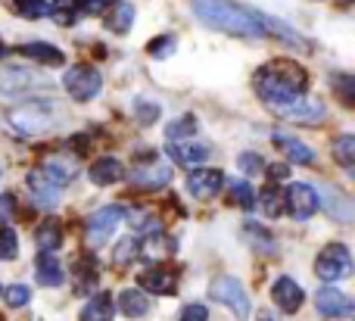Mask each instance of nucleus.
Here are the masks:
<instances>
[{"label": "nucleus", "instance_id": "f257e3e1", "mask_svg": "<svg viewBox=\"0 0 355 321\" xmlns=\"http://www.w3.org/2000/svg\"><path fill=\"white\" fill-rule=\"evenodd\" d=\"M196 19L202 25L215 31H227V35L237 37H265V35H277L287 44H302V37L296 31H290L284 22L265 16V12H256L243 3H234V0H190Z\"/></svg>", "mask_w": 355, "mask_h": 321}, {"label": "nucleus", "instance_id": "f03ea898", "mask_svg": "<svg viewBox=\"0 0 355 321\" xmlns=\"http://www.w3.org/2000/svg\"><path fill=\"white\" fill-rule=\"evenodd\" d=\"M252 87L265 106L281 110L302 97V91L309 87V72L293 60H271L252 75Z\"/></svg>", "mask_w": 355, "mask_h": 321}, {"label": "nucleus", "instance_id": "7ed1b4c3", "mask_svg": "<svg viewBox=\"0 0 355 321\" xmlns=\"http://www.w3.org/2000/svg\"><path fill=\"white\" fill-rule=\"evenodd\" d=\"M352 268H355L352 253L343 247V243H327V247L318 253V259H315V275H318L321 281L349 278Z\"/></svg>", "mask_w": 355, "mask_h": 321}, {"label": "nucleus", "instance_id": "20e7f679", "mask_svg": "<svg viewBox=\"0 0 355 321\" xmlns=\"http://www.w3.org/2000/svg\"><path fill=\"white\" fill-rule=\"evenodd\" d=\"M10 125L22 135H41V131L53 128V112H50V103L44 100H31V103L19 106V110L10 112Z\"/></svg>", "mask_w": 355, "mask_h": 321}, {"label": "nucleus", "instance_id": "39448f33", "mask_svg": "<svg viewBox=\"0 0 355 321\" xmlns=\"http://www.w3.org/2000/svg\"><path fill=\"white\" fill-rule=\"evenodd\" d=\"M209 297L218 300L221 306H227L237 318H250V297H246L243 284L234 275H218L212 281V287H209Z\"/></svg>", "mask_w": 355, "mask_h": 321}, {"label": "nucleus", "instance_id": "423d86ee", "mask_svg": "<svg viewBox=\"0 0 355 321\" xmlns=\"http://www.w3.org/2000/svg\"><path fill=\"white\" fill-rule=\"evenodd\" d=\"M62 85H66L69 97L85 103V100H94L100 94L103 78H100V72L94 66H72L66 75H62Z\"/></svg>", "mask_w": 355, "mask_h": 321}, {"label": "nucleus", "instance_id": "0eeeda50", "mask_svg": "<svg viewBox=\"0 0 355 321\" xmlns=\"http://www.w3.org/2000/svg\"><path fill=\"white\" fill-rule=\"evenodd\" d=\"M284 209H287L290 218H296V222H309V218L321 209V200L312 184H290V191L284 193Z\"/></svg>", "mask_w": 355, "mask_h": 321}, {"label": "nucleus", "instance_id": "6e6552de", "mask_svg": "<svg viewBox=\"0 0 355 321\" xmlns=\"http://www.w3.org/2000/svg\"><path fill=\"white\" fill-rule=\"evenodd\" d=\"M125 212H128V209H122V206H103V209L94 212V216L87 218V225H85L87 243H91V247H100V243H103L106 237L116 231V225L125 218Z\"/></svg>", "mask_w": 355, "mask_h": 321}, {"label": "nucleus", "instance_id": "1a4fd4ad", "mask_svg": "<svg viewBox=\"0 0 355 321\" xmlns=\"http://www.w3.org/2000/svg\"><path fill=\"white\" fill-rule=\"evenodd\" d=\"M141 159L147 162V166H137L135 172H131V184L144 187V191H159V187H166L168 181H172V168L156 159V153H144Z\"/></svg>", "mask_w": 355, "mask_h": 321}, {"label": "nucleus", "instance_id": "9d476101", "mask_svg": "<svg viewBox=\"0 0 355 321\" xmlns=\"http://www.w3.org/2000/svg\"><path fill=\"white\" fill-rule=\"evenodd\" d=\"M221 187H225V175H221L218 168H193V172L187 175V191L193 193L196 200L218 197Z\"/></svg>", "mask_w": 355, "mask_h": 321}, {"label": "nucleus", "instance_id": "9b49d317", "mask_svg": "<svg viewBox=\"0 0 355 321\" xmlns=\"http://www.w3.org/2000/svg\"><path fill=\"white\" fill-rule=\"evenodd\" d=\"M41 172L53 181L56 187H66L69 181L78 175V162H75V153H50L44 156Z\"/></svg>", "mask_w": 355, "mask_h": 321}, {"label": "nucleus", "instance_id": "f8f14e48", "mask_svg": "<svg viewBox=\"0 0 355 321\" xmlns=\"http://www.w3.org/2000/svg\"><path fill=\"white\" fill-rule=\"evenodd\" d=\"M41 87H50V81L35 72H22V69H12L0 81V94H6V97H22L25 91H41Z\"/></svg>", "mask_w": 355, "mask_h": 321}, {"label": "nucleus", "instance_id": "ddd939ff", "mask_svg": "<svg viewBox=\"0 0 355 321\" xmlns=\"http://www.w3.org/2000/svg\"><path fill=\"white\" fill-rule=\"evenodd\" d=\"M271 297H275L277 309H284L287 315H293V312L302 309V300H306V293H302V287L296 284L293 278L281 275V278L275 281V287H271Z\"/></svg>", "mask_w": 355, "mask_h": 321}, {"label": "nucleus", "instance_id": "4468645a", "mask_svg": "<svg viewBox=\"0 0 355 321\" xmlns=\"http://www.w3.org/2000/svg\"><path fill=\"white\" fill-rule=\"evenodd\" d=\"M315 306H318V312L324 318H343L355 309L352 300L346 297V293H340L337 287H321L318 297H315Z\"/></svg>", "mask_w": 355, "mask_h": 321}, {"label": "nucleus", "instance_id": "2eb2a0df", "mask_svg": "<svg viewBox=\"0 0 355 321\" xmlns=\"http://www.w3.org/2000/svg\"><path fill=\"white\" fill-rule=\"evenodd\" d=\"M324 103L321 100H315V97H300V100H293L290 106H281L277 110V116H287V119H293V122H302V125H312V122H321L324 119Z\"/></svg>", "mask_w": 355, "mask_h": 321}, {"label": "nucleus", "instance_id": "dca6fc26", "mask_svg": "<svg viewBox=\"0 0 355 321\" xmlns=\"http://www.w3.org/2000/svg\"><path fill=\"white\" fill-rule=\"evenodd\" d=\"M137 281H141V290L156 293V297H168V293L178 290L175 275L168 272V268H162V266H153V268H147V272H141L137 275Z\"/></svg>", "mask_w": 355, "mask_h": 321}, {"label": "nucleus", "instance_id": "f3484780", "mask_svg": "<svg viewBox=\"0 0 355 321\" xmlns=\"http://www.w3.org/2000/svg\"><path fill=\"white\" fill-rule=\"evenodd\" d=\"M91 181L97 187H110V184H116V181H122V175H125V166L116 159V156H103V159H97L91 166Z\"/></svg>", "mask_w": 355, "mask_h": 321}, {"label": "nucleus", "instance_id": "a211bd4d", "mask_svg": "<svg viewBox=\"0 0 355 321\" xmlns=\"http://www.w3.org/2000/svg\"><path fill=\"white\" fill-rule=\"evenodd\" d=\"M35 275H37V284H41V287H60L62 281H66L60 259H56L53 253H41V256H37V259H35Z\"/></svg>", "mask_w": 355, "mask_h": 321}, {"label": "nucleus", "instance_id": "6ab92c4d", "mask_svg": "<svg viewBox=\"0 0 355 321\" xmlns=\"http://www.w3.org/2000/svg\"><path fill=\"white\" fill-rule=\"evenodd\" d=\"M28 191L35 193V200L41 206H56V203H60V187H56L53 181L41 172V168L28 172Z\"/></svg>", "mask_w": 355, "mask_h": 321}, {"label": "nucleus", "instance_id": "aec40b11", "mask_svg": "<svg viewBox=\"0 0 355 321\" xmlns=\"http://www.w3.org/2000/svg\"><path fill=\"white\" fill-rule=\"evenodd\" d=\"M331 153H334V162L355 181V135H337L331 144Z\"/></svg>", "mask_w": 355, "mask_h": 321}, {"label": "nucleus", "instance_id": "412c9836", "mask_svg": "<svg viewBox=\"0 0 355 321\" xmlns=\"http://www.w3.org/2000/svg\"><path fill=\"white\" fill-rule=\"evenodd\" d=\"M168 156H172V162H178V166H200V162L209 159V147H202V144H168Z\"/></svg>", "mask_w": 355, "mask_h": 321}, {"label": "nucleus", "instance_id": "4be33fe9", "mask_svg": "<svg viewBox=\"0 0 355 321\" xmlns=\"http://www.w3.org/2000/svg\"><path fill=\"white\" fill-rule=\"evenodd\" d=\"M19 53L28 56V60H35V62H41V66H62V62H66V56H62L60 47H53V44H44V41L25 44V47H19Z\"/></svg>", "mask_w": 355, "mask_h": 321}, {"label": "nucleus", "instance_id": "5701e85b", "mask_svg": "<svg viewBox=\"0 0 355 321\" xmlns=\"http://www.w3.org/2000/svg\"><path fill=\"white\" fill-rule=\"evenodd\" d=\"M119 309H122L125 318H144L150 312V300L144 290H135V287H125L119 293Z\"/></svg>", "mask_w": 355, "mask_h": 321}, {"label": "nucleus", "instance_id": "b1692460", "mask_svg": "<svg viewBox=\"0 0 355 321\" xmlns=\"http://www.w3.org/2000/svg\"><path fill=\"white\" fill-rule=\"evenodd\" d=\"M112 315H116V303H112L110 293L91 297L87 306L81 309V321H112Z\"/></svg>", "mask_w": 355, "mask_h": 321}, {"label": "nucleus", "instance_id": "393cba45", "mask_svg": "<svg viewBox=\"0 0 355 321\" xmlns=\"http://www.w3.org/2000/svg\"><path fill=\"white\" fill-rule=\"evenodd\" d=\"M35 243L41 253H53V250H60L62 243V228L60 222H53V218H47V222H41L35 228Z\"/></svg>", "mask_w": 355, "mask_h": 321}, {"label": "nucleus", "instance_id": "a878e982", "mask_svg": "<svg viewBox=\"0 0 355 321\" xmlns=\"http://www.w3.org/2000/svg\"><path fill=\"white\" fill-rule=\"evenodd\" d=\"M275 144L284 150V153H287L290 162H300V166H312V162H315V150L306 147V144H300V141H293V137L275 135Z\"/></svg>", "mask_w": 355, "mask_h": 321}, {"label": "nucleus", "instance_id": "bb28decb", "mask_svg": "<svg viewBox=\"0 0 355 321\" xmlns=\"http://www.w3.org/2000/svg\"><path fill=\"white\" fill-rule=\"evenodd\" d=\"M324 197H327L324 206L334 218H355V203L346 197L343 191H337V187H324Z\"/></svg>", "mask_w": 355, "mask_h": 321}, {"label": "nucleus", "instance_id": "cd10ccee", "mask_svg": "<svg viewBox=\"0 0 355 321\" xmlns=\"http://www.w3.org/2000/svg\"><path fill=\"white\" fill-rule=\"evenodd\" d=\"M103 22H106V28H110V31H116V35H125V31L131 28V22H135V6L119 0V3L112 6L110 12H106Z\"/></svg>", "mask_w": 355, "mask_h": 321}, {"label": "nucleus", "instance_id": "c85d7f7f", "mask_svg": "<svg viewBox=\"0 0 355 321\" xmlns=\"http://www.w3.org/2000/svg\"><path fill=\"white\" fill-rule=\"evenodd\" d=\"M125 216L137 234H159V218L153 216V209H128Z\"/></svg>", "mask_w": 355, "mask_h": 321}, {"label": "nucleus", "instance_id": "c756f323", "mask_svg": "<svg viewBox=\"0 0 355 321\" xmlns=\"http://www.w3.org/2000/svg\"><path fill=\"white\" fill-rule=\"evenodd\" d=\"M75 278H78L81 293L94 290V284H97V262H94V256H81V259H75Z\"/></svg>", "mask_w": 355, "mask_h": 321}, {"label": "nucleus", "instance_id": "7c9ffc66", "mask_svg": "<svg viewBox=\"0 0 355 321\" xmlns=\"http://www.w3.org/2000/svg\"><path fill=\"white\" fill-rule=\"evenodd\" d=\"M331 91L340 103L355 106V75H346V72L331 75Z\"/></svg>", "mask_w": 355, "mask_h": 321}, {"label": "nucleus", "instance_id": "2f4dec72", "mask_svg": "<svg viewBox=\"0 0 355 321\" xmlns=\"http://www.w3.org/2000/svg\"><path fill=\"white\" fill-rule=\"evenodd\" d=\"M196 131V119L193 116H181V119H172V122L166 125V137L172 144L178 141H184V137H190Z\"/></svg>", "mask_w": 355, "mask_h": 321}, {"label": "nucleus", "instance_id": "473e14b6", "mask_svg": "<svg viewBox=\"0 0 355 321\" xmlns=\"http://www.w3.org/2000/svg\"><path fill=\"white\" fill-rule=\"evenodd\" d=\"M259 200H262V212H265L268 218H277V216L284 212V193L277 191L275 184L265 187V191L259 193Z\"/></svg>", "mask_w": 355, "mask_h": 321}, {"label": "nucleus", "instance_id": "72a5a7b5", "mask_svg": "<svg viewBox=\"0 0 355 321\" xmlns=\"http://www.w3.org/2000/svg\"><path fill=\"white\" fill-rule=\"evenodd\" d=\"M137 241L135 237H125V241H119V247H116V253H112V266L116 268H125V266H131V262L137 259Z\"/></svg>", "mask_w": 355, "mask_h": 321}, {"label": "nucleus", "instance_id": "f704fd0d", "mask_svg": "<svg viewBox=\"0 0 355 321\" xmlns=\"http://www.w3.org/2000/svg\"><path fill=\"white\" fill-rule=\"evenodd\" d=\"M16 3V12L22 19H44L50 16V3L47 0H12Z\"/></svg>", "mask_w": 355, "mask_h": 321}, {"label": "nucleus", "instance_id": "c9c22d12", "mask_svg": "<svg viewBox=\"0 0 355 321\" xmlns=\"http://www.w3.org/2000/svg\"><path fill=\"white\" fill-rule=\"evenodd\" d=\"M178 50V41L175 35H162V37H153V41L147 44V53L153 56V60H166V56H172Z\"/></svg>", "mask_w": 355, "mask_h": 321}, {"label": "nucleus", "instance_id": "e433bc0d", "mask_svg": "<svg viewBox=\"0 0 355 321\" xmlns=\"http://www.w3.org/2000/svg\"><path fill=\"white\" fill-rule=\"evenodd\" d=\"M231 197L240 209H252V206H256V191H252V184H246V181H231Z\"/></svg>", "mask_w": 355, "mask_h": 321}, {"label": "nucleus", "instance_id": "4c0bfd02", "mask_svg": "<svg viewBox=\"0 0 355 321\" xmlns=\"http://www.w3.org/2000/svg\"><path fill=\"white\" fill-rule=\"evenodd\" d=\"M50 16H53V22H60V25H72L75 19H78L75 0H53V6H50Z\"/></svg>", "mask_w": 355, "mask_h": 321}, {"label": "nucleus", "instance_id": "58836bf2", "mask_svg": "<svg viewBox=\"0 0 355 321\" xmlns=\"http://www.w3.org/2000/svg\"><path fill=\"white\" fill-rule=\"evenodd\" d=\"M119 0H75V10H78V16H103Z\"/></svg>", "mask_w": 355, "mask_h": 321}, {"label": "nucleus", "instance_id": "ea45409f", "mask_svg": "<svg viewBox=\"0 0 355 321\" xmlns=\"http://www.w3.org/2000/svg\"><path fill=\"white\" fill-rule=\"evenodd\" d=\"M19 256V241L12 228H0V259H16Z\"/></svg>", "mask_w": 355, "mask_h": 321}, {"label": "nucleus", "instance_id": "a19ab883", "mask_svg": "<svg viewBox=\"0 0 355 321\" xmlns=\"http://www.w3.org/2000/svg\"><path fill=\"white\" fill-rule=\"evenodd\" d=\"M3 300H6L10 309H22V306L31 300V290L28 287H22V284H12V287H6L3 290Z\"/></svg>", "mask_w": 355, "mask_h": 321}, {"label": "nucleus", "instance_id": "79ce46f5", "mask_svg": "<svg viewBox=\"0 0 355 321\" xmlns=\"http://www.w3.org/2000/svg\"><path fill=\"white\" fill-rule=\"evenodd\" d=\"M246 237H250V241H256V243H262V253H271V250H275V241H271V234L268 231H262L259 228L256 222H246Z\"/></svg>", "mask_w": 355, "mask_h": 321}, {"label": "nucleus", "instance_id": "37998d69", "mask_svg": "<svg viewBox=\"0 0 355 321\" xmlns=\"http://www.w3.org/2000/svg\"><path fill=\"white\" fill-rule=\"evenodd\" d=\"M16 218V197L12 193H0V228H10Z\"/></svg>", "mask_w": 355, "mask_h": 321}, {"label": "nucleus", "instance_id": "c03bdc74", "mask_svg": "<svg viewBox=\"0 0 355 321\" xmlns=\"http://www.w3.org/2000/svg\"><path fill=\"white\" fill-rule=\"evenodd\" d=\"M135 112L144 125H153L159 119V103H147V100H135Z\"/></svg>", "mask_w": 355, "mask_h": 321}, {"label": "nucleus", "instance_id": "a18cd8bd", "mask_svg": "<svg viewBox=\"0 0 355 321\" xmlns=\"http://www.w3.org/2000/svg\"><path fill=\"white\" fill-rule=\"evenodd\" d=\"M237 166H240V172L243 175H256V172H262L265 168V162H262V156H256V153H243L237 159Z\"/></svg>", "mask_w": 355, "mask_h": 321}, {"label": "nucleus", "instance_id": "49530a36", "mask_svg": "<svg viewBox=\"0 0 355 321\" xmlns=\"http://www.w3.org/2000/svg\"><path fill=\"white\" fill-rule=\"evenodd\" d=\"M178 321H209V312H206V306L202 303H190V306H184L181 309V318Z\"/></svg>", "mask_w": 355, "mask_h": 321}, {"label": "nucleus", "instance_id": "de8ad7c7", "mask_svg": "<svg viewBox=\"0 0 355 321\" xmlns=\"http://www.w3.org/2000/svg\"><path fill=\"white\" fill-rule=\"evenodd\" d=\"M265 172H268V181H271V184H275V181L281 184V181L290 178V166H287V162H275V166H268Z\"/></svg>", "mask_w": 355, "mask_h": 321}, {"label": "nucleus", "instance_id": "09e8293b", "mask_svg": "<svg viewBox=\"0 0 355 321\" xmlns=\"http://www.w3.org/2000/svg\"><path fill=\"white\" fill-rule=\"evenodd\" d=\"M259 321H271V318H259Z\"/></svg>", "mask_w": 355, "mask_h": 321}]
</instances>
